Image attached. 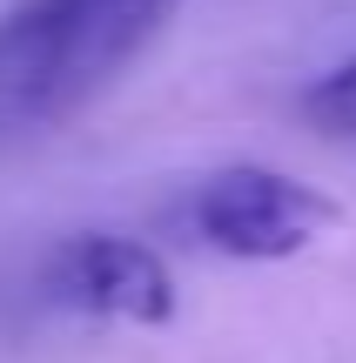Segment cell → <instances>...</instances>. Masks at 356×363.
<instances>
[{
    "instance_id": "obj_1",
    "label": "cell",
    "mask_w": 356,
    "mask_h": 363,
    "mask_svg": "<svg viewBox=\"0 0 356 363\" xmlns=\"http://www.w3.org/2000/svg\"><path fill=\"white\" fill-rule=\"evenodd\" d=\"M182 0H13L0 13V142H27L94 108Z\"/></svg>"
},
{
    "instance_id": "obj_2",
    "label": "cell",
    "mask_w": 356,
    "mask_h": 363,
    "mask_svg": "<svg viewBox=\"0 0 356 363\" xmlns=\"http://www.w3.org/2000/svg\"><path fill=\"white\" fill-rule=\"evenodd\" d=\"M336 222H343V202L330 189L269 162H229L202 175L188 195V235L229 262H296Z\"/></svg>"
},
{
    "instance_id": "obj_3",
    "label": "cell",
    "mask_w": 356,
    "mask_h": 363,
    "mask_svg": "<svg viewBox=\"0 0 356 363\" xmlns=\"http://www.w3.org/2000/svg\"><path fill=\"white\" fill-rule=\"evenodd\" d=\"M40 289H47L54 310L94 316V323H134V330H161L182 310L168 256L121 229L61 235L47 249V262H40Z\"/></svg>"
},
{
    "instance_id": "obj_4",
    "label": "cell",
    "mask_w": 356,
    "mask_h": 363,
    "mask_svg": "<svg viewBox=\"0 0 356 363\" xmlns=\"http://www.w3.org/2000/svg\"><path fill=\"white\" fill-rule=\"evenodd\" d=\"M303 121H309V135H323V142H343L356 148V54L350 61H336L330 74H316L303 88Z\"/></svg>"
}]
</instances>
